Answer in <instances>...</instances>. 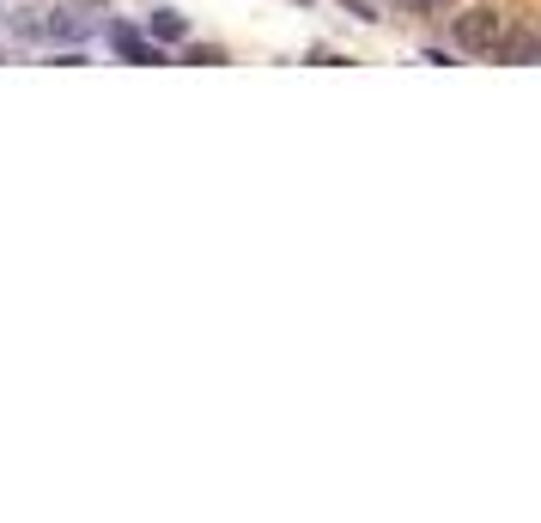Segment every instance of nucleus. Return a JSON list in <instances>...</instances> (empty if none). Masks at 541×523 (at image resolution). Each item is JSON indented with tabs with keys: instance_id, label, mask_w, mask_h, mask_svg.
<instances>
[{
	"instance_id": "nucleus-7",
	"label": "nucleus",
	"mask_w": 541,
	"mask_h": 523,
	"mask_svg": "<svg viewBox=\"0 0 541 523\" xmlns=\"http://www.w3.org/2000/svg\"><path fill=\"white\" fill-rule=\"evenodd\" d=\"M67 7H104V0H67Z\"/></svg>"
},
{
	"instance_id": "nucleus-3",
	"label": "nucleus",
	"mask_w": 541,
	"mask_h": 523,
	"mask_svg": "<svg viewBox=\"0 0 541 523\" xmlns=\"http://www.w3.org/2000/svg\"><path fill=\"white\" fill-rule=\"evenodd\" d=\"M110 49H116L122 61H134V67L165 61V55H159V43H146V37H140V31H128V25H110Z\"/></svg>"
},
{
	"instance_id": "nucleus-4",
	"label": "nucleus",
	"mask_w": 541,
	"mask_h": 523,
	"mask_svg": "<svg viewBox=\"0 0 541 523\" xmlns=\"http://www.w3.org/2000/svg\"><path fill=\"white\" fill-rule=\"evenodd\" d=\"M493 49H499L505 61H517V67H529V61L541 55V37H535V31H511V37L499 31V43H493Z\"/></svg>"
},
{
	"instance_id": "nucleus-5",
	"label": "nucleus",
	"mask_w": 541,
	"mask_h": 523,
	"mask_svg": "<svg viewBox=\"0 0 541 523\" xmlns=\"http://www.w3.org/2000/svg\"><path fill=\"white\" fill-rule=\"evenodd\" d=\"M146 31H152V37H159V43H183V37H189V25H183V13H152V19H146Z\"/></svg>"
},
{
	"instance_id": "nucleus-1",
	"label": "nucleus",
	"mask_w": 541,
	"mask_h": 523,
	"mask_svg": "<svg viewBox=\"0 0 541 523\" xmlns=\"http://www.w3.org/2000/svg\"><path fill=\"white\" fill-rule=\"evenodd\" d=\"M13 31H19V37H43V43H80V37H86V19L67 13V7H55V13L13 7Z\"/></svg>"
},
{
	"instance_id": "nucleus-2",
	"label": "nucleus",
	"mask_w": 541,
	"mask_h": 523,
	"mask_svg": "<svg viewBox=\"0 0 541 523\" xmlns=\"http://www.w3.org/2000/svg\"><path fill=\"white\" fill-rule=\"evenodd\" d=\"M450 31H456V43H462V49H493V43H499V31H505V19H499L493 7H462Z\"/></svg>"
},
{
	"instance_id": "nucleus-6",
	"label": "nucleus",
	"mask_w": 541,
	"mask_h": 523,
	"mask_svg": "<svg viewBox=\"0 0 541 523\" xmlns=\"http://www.w3.org/2000/svg\"><path fill=\"white\" fill-rule=\"evenodd\" d=\"M402 7H414V13H438L444 0H402Z\"/></svg>"
}]
</instances>
